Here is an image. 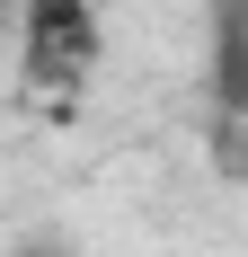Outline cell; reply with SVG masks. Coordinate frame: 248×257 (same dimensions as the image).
Here are the masks:
<instances>
[{
  "instance_id": "7a4b0ae2",
  "label": "cell",
  "mask_w": 248,
  "mask_h": 257,
  "mask_svg": "<svg viewBox=\"0 0 248 257\" xmlns=\"http://www.w3.org/2000/svg\"><path fill=\"white\" fill-rule=\"evenodd\" d=\"M27 257H53V248H27Z\"/></svg>"
},
{
  "instance_id": "6da1fadb",
  "label": "cell",
  "mask_w": 248,
  "mask_h": 257,
  "mask_svg": "<svg viewBox=\"0 0 248 257\" xmlns=\"http://www.w3.org/2000/svg\"><path fill=\"white\" fill-rule=\"evenodd\" d=\"M27 62L36 71H80L89 53H98V36H89V9L80 0H27Z\"/></svg>"
}]
</instances>
